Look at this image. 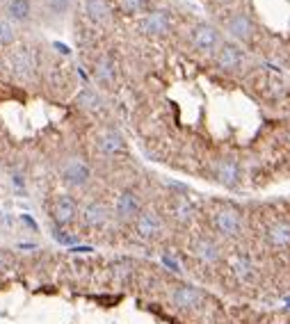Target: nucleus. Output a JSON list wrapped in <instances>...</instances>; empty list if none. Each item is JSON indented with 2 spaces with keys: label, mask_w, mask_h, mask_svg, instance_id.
I'll list each match as a JSON object with an SVG mask.
<instances>
[{
  "label": "nucleus",
  "mask_w": 290,
  "mask_h": 324,
  "mask_svg": "<svg viewBox=\"0 0 290 324\" xmlns=\"http://www.w3.org/2000/svg\"><path fill=\"white\" fill-rule=\"evenodd\" d=\"M212 228L217 235L226 237V240H235L242 235V212L235 205H220L212 212Z\"/></svg>",
  "instance_id": "1"
},
{
  "label": "nucleus",
  "mask_w": 290,
  "mask_h": 324,
  "mask_svg": "<svg viewBox=\"0 0 290 324\" xmlns=\"http://www.w3.org/2000/svg\"><path fill=\"white\" fill-rule=\"evenodd\" d=\"M162 231H165V219H162V214L158 212L156 208H142V212L135 219V235H137L139 240L153 242L162 235Z\"/></svg>",
  "instance_id": "2"
},
{
  "label": "nucleus",
  "mask_w": 290,
  "mask_h": 324,
  "mask_svg": "<svg viewBox=\"0 0 290 324\" xmlns=\"http://www.w3.org/2000/svg\"><path fill=\"white\" fill-rule=\"evenodd\" d=\"M203 304V292L194 285H176L171 290V306L183 313H192V310L201 308Z\"/></svg>",
  "instance_id": "3"
},
{
  "label": "nucleus",
  "mask_w": 290,
  "mask_h": 324,
  "mask_svg": "<svg viewBox=\"0 0 290 324\" xmlns=\"http://www.w3.org/2000/svg\"><path fill=\"white\" fill-rule=\"evenodd\" d=\"M139 212H142V201H139V196L135 194L133 190H126L117 196L115 217L119 219V222H135Z\"/></svg>",
  "instance_id": "4"
},
{
  "label": "nucleus",
  "mask_w": 290,
  "mask_h": 324,
  "mask_svg": "<svg viewBox=\"0 0 290 324\" xmlns=\"http://www.w3.org/2000/svg\"><path fill=\"white\" fill-rule=\"evenodd\" d=\"M62 178L71 187H85L89 183V178H92V169H89V164L85 160L74 158L62 167Z\"/></svg>",
  "instance_id": "5"
},
{
  "label": "nucleus",
  "mask_w": 290,
  "mask_h": 324,
  "mask_svg": "<svg viewBox=\"0 0 290 324\" xmlns=\"http://www.w3.org/2000/svg\"><path fill=\"white\" fill-rule=\"evenodd\" d=\"M215 178L220 185L229 187V190H233V187L240 185V178H242V169H240L238 160L233 158H222L220 162L215 164Z\"/></svg>",
  "instance_id": "6"
},
{
  "label": "nucleus",
  "mask_w": 290,
  "mask_h": 324,
  "mask_svg": "<svg viewBox=\"0 0 290 324\" xmlns=\"http://www.w3.org/2000/svg\"><path fill=\"white\" fill-rule=\"evenodd\" d=\"M265 242L274 251L290 249V222L288 219H276L267 226L265 231Z\"/></svg>",
  "instance_id": "7"
},
{
  "label": "nucleus",
  "mask_w": 290,
  "mask_h": 324,
  "mask_svg": "<svg viewBox=\"0 0 290 324\" xmlns=\"http://www.w3.org/2000/svg\"><path fill=\"white\" fill-rule=\"evenodd\" d=\"M242 62H244V55L238 46L235 44H220L217 55H215L217 68H222V71H238V68L242 66Z\"/></svg>",
  "instance_id": "8"
},
{
  "label": "nucleus",
  "mask_w": 290,
  "mask_h": 324,
  "mask_svg": "<svg viewBox=\"0 0 290 324\" xmlns=\"http://www.w3.org/2000/svg\"><path fill=\"white\" fill-rule=\"evenodd\" d=\"M144 34H151V37H160V34H167L171 27V18L165 9H156V12H149L147 16L142 18L139 23Z\"/></svg>",
  "instance_id": "9"
},
{
  "label": "nucleus",
  "mask_w": 290,
  "mask_h": 324,
  "mask_svg": "<svg viewBox=\"0 0 290 324\" xmlns=\"http://www.w3.org/2000/svg\"><path fill=\"white\" fill-rule=\"evenodd\" d=\"M51 217L57 226H69L78 217V203L71 196H57L51 208Z\"/></svg>",
  "instance_id": "10"
},
{
  "label": "nucleus",
  "mask_w": 290,
  "mask_h": 324,
  "mask_svg": "<svg viewBox=\"0 0 290 324\" xmlns=\"http://www.w3.org/2000/svg\"><path fill=\"white\" fill-rule=\"evenodd\" d=\"M192 46L201 53H210L220 46V32L212 25H197L192 30Z\"/></svg>",
  "instance_id": "11"
},
{
  "label": "nucleus",
  "mask_w": 290,
  "mask_h": 324,
  "mask_svg": "<svg viewBox=\"0 0 290 324\" xmlns=\"http://www.w3.org/2000/svg\"><path fill=\"white\" fill-rule=\"evenodd\" d=\"M110 208L101 201H92L83 208V222L87 228H103L107 222H110Z\"/></svg>",
  "instance_id": "12"
},
{
  "label": "nucleus",
  "mask_w": 290,
  "mask_h": 324,
  "mask_svg": "<svg viewBox=\"0 0 290 324\" xmlns=\"http://www.w3.org/2000/svg\"><path fill=\"white\" fill-rule=\"evenodd\" d=\"M192 254L197 256V260H201L203 265H215L217 260L222 258L220 244H217L215 240H210V237H199V240H194Z\"/></svg>",
  "instance_id": "13"
},
{
  "label": "nucleus",
  "mask_w": 290,
  "mask_h": 324,
  "mask_svg": "<svg viewBox=\"0 0 290 324\" xmlns=\"http://www.w3.org/2000/svg\"><path fill=\"white\" fill-rule=\"evenodd\" d=\"M124 149H126V139L115 128H107V130H103L98 135V151L103 155H119L124 153Z\"/></svg>",
  "instance_id": "14"
},
{
  "label": "nucleus",
  "mask_w": 290,
  "mask_h": 324,
  "mask_svg": "<svg viewBox=\"0 0 290 324\" xmlns=\"http://www.w3.org/2000/svg\"><path fill=\"white\" fill-rule=\"evenodd\" d=\"M169 212H171V217H174L176 224H180V226H190L192 219H194V214H197V208H194V203L188 199V196H176L169 205Z\"/></svg>",
  "instance_id": "15"
},
{
  "label": "nucleus",
  "mask_w": 290,
  "mask_h": 324,
  "mask_svg": "<svg viewBox=\"0 0 290 324\" xmlns=\"http://www.w3.org/2000/svg\"><path fill=\"white\" fill-rule=\"evenodd\" d=\"M94 78H96L103 87L112 89V87L117 85V64H115V59L107 57V55L98 57L96 64H94Z\"/></svg>",
  "instance_id": "16"
},
{
  "label": "nucleus",
  "mask_w": 290,
  "mask_h": 324,
  "mask_svg": "<svg viewBox=\"0 0 290 324\" xmlns=\"http://www.w3.org/2000/svg\"><path fill=\"white\" fill-rule=\"evenodd\" d=\"M231 269H233V276L238 278L240 283H244V285L253 283V281H256V276H258L256 265H253V260L247 258V256H238V258H233Z\"/></svg>",
  "instance_id": "17"
},
{
  "label": "nucleus",
  "mask_w": 290,
  "mask_h": 324,
  "mask_svg": "<svg viewBox=\"0 0 290 324\" xmlns=\"http://www.w3.org/2000/svg\"><path fill=\"white\" fill-rule=\"evenodd\" d=\"M10 62H12L14 71L19 73L21 78H30V76H32V71H34V57H32V53H30L28 48L14 50V53H12V57H10Z\"/></svg>",
  "instance_id": "18"
},
{
  "label": "nucleus",
  "mask_w": 290,
  "mask_h": 324,
  "mask_svg": "<svg viewBox=\"0 0 290 324\" xmlns=\"http://www.w3.org/2000/svg\"><path fill=\"white\" fill-rule=\"evenodd\" d=\"M85 12H87V16L92 18L94 23H98V25L107 23L112 16V9H110V5H107V0H85Z\"/></svg>",
  "instance_id": "19"
},
{
  "label": "nucleus",
  "mask_w": 290,
  "mask_h": 324,
  "mask_svg": "<svg viewBox=\"0 0 290 324\" xmlns=\"http://www.w3.org/2000/svg\"><path fill=\"white\" fill-rule=\"evenodd\" d=\"M226 27H229V32L235 37V39H249L251 37V21H249L244 14H235V16L229 18V23H226Z\"/></svg>",
  "instance_id": "20"
},
{
  "label": "nucleus",
  "mask_w": 290,
  "mask_h": 324,
  "mask_svg": "<svg viewBox=\"0 0 290 324\" xmlns=\"http://www.w3.org/2000/svg\"><path fill=\"white\" fill-rule=\"evenodd\" d=\"M7 16L12 18V21H30V16H32V5H30V0H10L7 3Z\"/></svg>",
  "instance_id": "21"
},
{
  "label": "nucleus",
  "mask_w": 290,
  "mask_h": 324,
  "mask_svg": "<svg viewBox=\"0 0 290 324\" xmlns=\"http://www.w3.org/2000/svg\"><path fill=\"white\" fill-rule=\"evenodd\" d=\"M76 103H78V107L83 110H89V112H96V110H101V96L96 94L94 89H85L78 94V98H76Z\"/></svg>",
  "instance_id": "22"
},
{
  "label": "nucleus",
  "mask_w": 290,
  "mask_h": 324,
  "mask_svg": "<svg viewBox=\"0 0 290 324\" xmlns=\"http://www.w3.org/2000/svg\"><path fill=\"white\" fill-rule=\"evenodd\" d=\"M14 41V30L7 21H0V46H10Z\"/></svg>",
  "instance_id": "23"
},
{
  "label": "nucleus",
  "mask_w": 290,
  "mask_h": 324,
  "mask_svg": "<svg viewBox=\"0 0 290 324\" xmlns=\"http://www.w3.org/2000/svg\"><path fill=\"white\" fill-rule=\"evenodd\" d=\"M121 7H124V12L135 14L144 7V0H121Z\"/></svg>",
  "instance_id": "24"
},
{
  "label": "nucleus",
  "mask_w": 290,
  "mask_h": 324,
  "mask_svg": "<svg viewBox=\"0 0 290 324\" xmlns=\"http://www.w3.org/2000/svg\"><path fill=\"white\" fill-rule=\"evenodd\" d=\"M69 7H71V0H51V12L55 14L69 12Z\"/></svg>",
  "instance_id": "25"
},
{
  "label": "nucleus",
  "mask_w": 290,
  "mask_h": 324,
  "mask_svg": "<svg viewBox=\"0 0 290 324\" xmlns=\"http://www.w3.org/2000/svg\"><path fill=\"white\" fill-rule=\"evenodd\" d=\"M53 237H55V240H60V242H74V237L66 235V233H62V231H53Z\"/></svg>",
  "instance_id": "26"
},
{
  "label": "nucleus",
  "mask_w": 290,
  "mask_h": 324,
  "mask_svg": "<svg viewBox=\"0 0 290 324\" xmlns=\"http://www.w3.org/2000/svg\"><path fill=\"white\" fill-rule=\"evenodd\" d=\"M165 265H169V269H171V272H180L178 263H176L174 258H167V256H165Z\"/></svg>",
  "instance_id": "27"
},
{
  "label": "nucleus",
  "mask_w": 290,
  "mask_h": 324,
  "mask_svg": "<svg viewBox=\"0 0 290 324\" xmlns=\"http://www.w3.org/2000/svg\"><path fill=\"white\" fill-rule=\"evenodd\" d=\"M23 222H25V224H28V226H30V228H32V231H34V228H37V226H34V222H32V219H30V217H28V214H23Z\"/></svg>",
  "instance_id": "28"
},
{
  "label": "nucleus",
  "mask_w": 290,
  "mask_h": 324,
  "mask_svg": "<svg viewBox=\"0 0 290 324\" xmlns=\"http://www.w3.org/2000/svg\"><path fill=\"white\" fill-rule=\"evenodd\" d=\"M55 48H57V50H62V53H64V55H69V48H66L64 44H55Z\"/></svg>",
  "instance_id": "29"
},
{
  "label": "nucleus",
  "mask_w": 290,
  "mask_h": 324,
  "mask_svg": "<svg viewBox=\"0 0 290 324\" xmlns=\"http://www.w3.org/2000/svg\"><path fill=\"white\" fill-rule=\"evenodd\" d=\"M3 3H5V0H0V5H3Z\"/></svg>",
  "instance_id": "30"
}]
</instances>
